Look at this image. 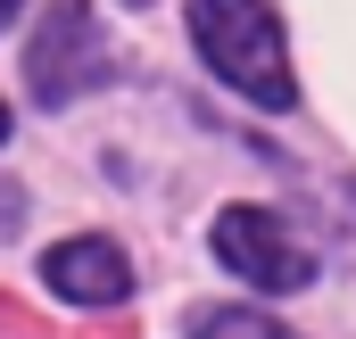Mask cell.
Listing matches in <instances>:
<instances>
[{
	"mask_svg": "<svg viewBox=\"0 0 356 339\" xmlns=\"http://www.w3.org/2000/svg\"><path fill=\"white\" fill-rule=\"evenodd\" d=\"M191 33H199V58L257 108H290V58H282V25H273L266 0H191Z\"/></svg>",
	"mask_w": 356,
	"mask_h": 339,
	"instance_id": "6da1fadb",
	"label": "cell"
},
{
	"mask_svg": "<svg viewBox=\"0 0 356 339\" xmlns=\"http://www.w3.org/2000/svg\"><path fill=\"white\" fill-rule=\"evenodd\" d=\"M25 83H33V99H50V108H67L75 91L108 83V42H99L91 0H50V17H42V33L25 50Z\"/></svg>",
	"mask_w": 356,
	"mask_h": 339,
	"instance_id": "7a4b0ae2",
	"label": "cell"
},
{
	"mask_svg": "<svg viewBox=\"0 0 356 339\" xmlns=\"http://www.w3.org/2000/svg\"><path fill=\"white\" fill-rule=\"evenodd\" d=\"M216 256L241 273V281H257V290H307L315 281V256L290 240V224L266 215V207H224L216 215Z\"/></svg>",
	"mask_w": 356,
	"mask_h": 339,
	"instance_id": "3957f363",
	"label": "cell"
},
{
	"mask_svg": "<svg viewBox=\"0 0 356 339\" xmlns=\"http://www.w3.org/2000/svg\"><path fill=\"white\" fill-rule=\"evenodd\" d=\"M42 281L58 290V298H83V306H116L124 298V281H133V265L116 240H67V249L42 256Z\"/></svg>",
	"mask_w": 356,
	"mask_h": 339,
	"instance_id": "277c9868",
	"label": "cell"
},
{
	"mask_svg": "<svg viewBox=\"0 0 356 339\" xmlns=\"http://www.w3.org/2000/svg\"><path fill=\"white\" fill-rule=\"evenodd\" d=\"M199 339H290V331L266 323L257 306H216V315H199Z\"/></svg>",
	"mask_w": 356,
	"mask_h": 339,
	"instance_id": "5b68a950",
	"label": "cell"
},
{
	"mask_svg": "<svg viewBox=\"0 0 356 339\" xmlns=\"http://www.w3.org/2000/svg\"><path fill=\"white\" fill-rule=\"evenodd\" d=\"M8 17H17V0H0V25H8Z\"/></svg>",
	"mask_w": 356,
	"mask_h": 339,
	"instance_id": "8992f818",
	"label": "cell"
},
{
	"mask_svg": "<svg viewBox=\"0 0 356 339\" xmlns=\"http://www.w3.org/2000/svg\"><path fill=\"white\" fill-rule=\"evenodd\" d=\"M0 141H8V108H0Z\"/></svg>",
	"mask_w": 356,
	"mask_h": 339,
	"instance_id": "52a82bcc",
	"label": "cell"
}]
</instances>
